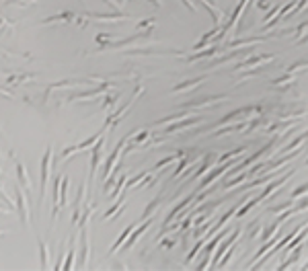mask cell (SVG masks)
Returning <instances> with one entry per match:
<instances>
[{
  "label": "cell",
  "mask_w": 308,
  "mask_h": 271,
  "mask_svg": "<svg viewBox=\"0 0 308 271\" xmlns=\"http://www.w3.org/2000/svg\"><path fill=\"white\" fill-rule=\"evenodd\" d=\"M52 162H54V150L52 146L45 150V154L41 158V177H39V199H37V207H41L43 197H45V183L49 179V171H52Z\"/></svg>",
  "instance_id": "obj_1"
},
{
  "label": "cell",
  "mask_w": 308,
  "mask_h": 271,
  "mask_svg": "<svg viewBox=\"0 0 308 271\" xmlns=\"http://www.w3.org/2000/svg\"><path fill=\"white\" fill-rule=\"evenodd\" d=\"M15 199H17V212H19V218H21V224L27 226L29 224V212H31V201H27V195L23 193V189L19 185H15Z\"/></svg>",
  "instance_id": "obj_2"
},
{
  "label": "cell",
  "mask_w": 308,
  "mask_h": 271,
  "mask_svg": "<svg viewBox=\"0 0 308 271\" xmlns=\"http://www.w3.org/2000/svg\"><path fill=\"white\" fill-rule=\"evenodd\" d=\"M103 148H105V140H103V136H101L99 142L95 144V150H92V158H90V179L95 177V171H97V167H99V162H101V158H103Z\"/></svg>",
  "instance_id": "obj_3"
},
{
  "label": "cell",
  "mask_w": 308,
  "mask_h": 271,
  "mask_svg": "<svg viewBox=\"0 0 308 271\" xmlns=\"http://www.w3.org/2000/svg\"><path fill=\"white\" fill-rule=\"evenodd\" d=\"M105 132V130H103ZM103 132L101 134H97V136H92V138H88V140H84L82 144H78V146H70V148H66L64 152H62V158H68V156H72L74 152H80V150H84V148H88V146H92V144H97L99 142V138L103 136Z\"/></svg>",
  "instance_id": "obj_4"
},
{
  "label": "cell",
  "mask_w": 308,
  "mask_h": 271,
  "mask_svg": "<svg viewBox=\"0 0 308 271\" xmlns=\"http://www.w3.org/2000/svg\"><path fill=\"white\" fill-rule=\"evenodd\" d=\"M80 243H82V253H80V263H78V267H86V265H88V259H90V243H88V230H86V226L82 228Z\"/></svg>",
  "instance_id": "obj_5"
},
{
  "label": "cell",
  "mask_w": 308,
  "mask_h": 271,
  "mask_svg": "<svg viewBox=\"0 0 308 271\" xmlns=\"http://www.w3.org/2000/svg\"><path fill=\"white\" fill-rule=\"evenodd\" d=\"M17 177H19V185L29 193V197H31V191H33V185H31V179H29V175H27V169H25V165L23 162H17Z\"/></svg>",
  "instance_id": "obj_6"
},
{
  "label": "cell",
  "mask_w": 308,
  "mask_h": 271,
  "mask_svg": "<svg viewBox=\"0 0 308 271\" xmlns=\"http://www.w3.org/2000/svg\"><path fill=\"white\" fill-rule=\"evenodd\" d=\"M128 142V138H123L117 146H115V150H113V152L109 154V158H107V165H105V177H109L111 175V171H113V167H115V160L119 158V154H121V148H123V144H126Z\"/></svg>",
  "instance_id": "obj_7"
},
{
  "label": "cell",
  "mask_w": 308,
  "mask_h": 271,
  "mask_svg": "<svg viewBox=\"0 0 308 271\" xmlns=\"http://www.w3.org/2000/svg\"><path fill=\"white\" fill-rule=\"evenodd\" d=\"M37 245H39V257H41V269H47L49 267V251L43 243V238L37 236Z\"/></svg>",
  "instance_id": "obj_8"
},
{
  "label": "cell",
  "mask_w": 308,
  "mask_h": 271,
  "mask_svg": "<svg viewBox=\"0 0 308 271\" xmlns=\"http://www.w3.org/2000/svg\"><path fill=\"white\" fill-rule=\"evenodd\" d=\"M150 224H152V218H150V220H148V222H146L144 226H140L138 230H132V238H130V243L126 245L128 249H130V247H134V243H136V240H138V238L142 236V232H144V230H148V226H150Z\"/></svg>",
  "instance_id": "obj_9"
},
{
  "label": "cell",
  "mask_w": 308,
  "mask_h": 271,
  "mask_svg": "<svg viewBox=\"0 0 308 271\" xmlns=\"http://www.w3.org/2000/svg\"><path fill=\"white\" fill-rule=\"evenodd\" d=\"M134 226H136V224H132V226H128L126 230H123V234H121V236L117 238V243H115V245L111 247V253H115V251H117V249H119V247H121L123 243H126V238H128V236L132 234V230H134Z\"/></svg>",
  "instance_id": "obj_10"
},
{
  "label": "cell",
  "mask_w": 308,
  "mask_h": 271,
  "mask_svg": "<svg viewBox=\"0 0 308 271\" xmlns=\"http://www.w3.org/2000/svg\"><path fill=\"white\" fill-rule=\"evenodd\" d=\"M74 267V243L70 240V249H68V257L64 261V265H62V269H72Z\"/></svg>",
  "instance_id": "obj_11"
},
{
  "label": "cell",
  "mask_w": 308,
  "mask_h": 271,
  "mask_svg": "<svg viewBox=\"0 0 308 271\" xmlns=\"http://www.w3.org/2000/svg\"><path fill=\"white\" fill-rule=\"evenodd\" d=\"M148 179H150V175H148V173H142V175H138L136 179H132V181H130L128 187H136L138 183H142V181H148Z\"/></svg>",
  "instance_id": "obj_12"
},
{
  "label": "cell",
  "mask_w": 308,
  "mask_h": 271,
  "mask_svg": "<svg viewBox=\"0 0 308 271\" xmlns=\"http://www.w3.org/2000/svg\"><path fill=\"white\" fill-rule=\"evenodd\" d=\"M123 181H126V175H121V177H119V181H117V185H115V191L111 193V197H117V195L121 193V189H123Z\"/></svg>",
  "instance_id": "obj_13"
},
{
  "label": "cell",
  "mask_w": 308,
  "mask_h": 271,
  "mask_svg": "<svg viewBox=\"0 0 308 271\" xmlns=\"http://www.w3.org/2000/svg\"><path fill=\"white\" fill-rule=\"evenodd\" d=\"M0 234H5V228H0Z\"/></svg>",
  "instance_id": "obj_14"
}]
</instances>
